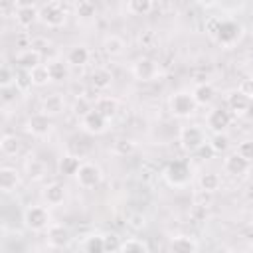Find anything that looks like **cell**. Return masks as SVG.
<instances>
[{
    "mask_svg": "<svg viewBox=\"0 0 253 253\" xmlns=\"http://www.w3.org/2000/svg\"><path fill=\"white\" fill-rule=\"evenodd\" d=\"M107 123H109V119H105V117H103L101 113H97L95 109L89 111V113L81 119V126H83V130L89 132V134H101V132H105V130H107Z\"/></svg>",
    "mask_w": 253,
    "mask_h": 253,
    "instance_id": "cell-11",
    "label": "cell"
},
{
    "mask_svg": "<svg viewBox=\"0 0 253 253\" xmlns=\"http://www.w3.org/2000/svg\"><path fill=\"white\" fill-rule=\"evenodd\" d=\"M26 168H28V176H30L32 180H40V178L43 176V172H45L43 162H40V160H36V158H30V160L26 162Z\"/></svg>",
    "mask_w": 253,
    "mask_h": 253,
    "instance_id": "cell-37",
    "label": "cell"
},
{
    "mask_svg": "<svg viewBox=\"0 0 253 253\" xmlns=\"http://www.w3.org/2000/svg\"><path fill=\"white\" fill-rule=\"evenodd\" d=\"M20 146H22V142L16 134H4L0 138V150L6 156H16L20 152Z\"/></svg>",
    "mask_w": 253,
    "mask_h": 253,
    "instance_id": "cell-29",
    "label": "cell"
},
{
    "mask_svg": "<svg viewBox=\"0 0 253 253\" xmlns=\"http://www.w3.org/2000/svg\"><path fill=\"white\" fill-rule=\"evenodd\" d=\"M132 75L138 81H154L160 77V65L152 57H140L132 63Z\"/></svg>",
    "mask_w": 253,
    "mask_h": 253,
    "instance_id": "cell-6",
    "label": "cell"
},
{
    "mask_svg": "<svg viewBox=\"0 0 253 253\" xmlns=\"http://www.w3.org/2000/svg\"><path fill=\"white\" fill-rule=\"evenodd\" d=\"M93 109H95L97 113H101L105 119H113V117L117 115V111H119V101H117L115 97L105 95V97H99V99L95 101Z\"/></svg>",
    "mask_w": 253,
    "mask_h": 253,
    "instance_id": "cell-20",
    "label": "cell"
},
{
    "mask_svg": "<svg viewBox=\"0 0 253 253\" xmlns=\"http://www.w3.org/2000/svg\"><path fill=\"white\" fill-rule=\"evenodd\" d=\"M180 142L186 150L198 152L208 142V138L200 125H188V126H182V130H180Z\"/></svg>",
    "mask_w": 253,
    "mask_h": 253,
    "instance_id": "cell-5",
    "label": "cell"
},
{
    "mask_svg": "<svg viewBox=\"0 0 253 253\" xmlns=\"http://www.w3.org/2000/svg\"><path fill=\"white\" fill-rule=\"evenodd\" d=\"M18 184H20V174H18V170L12 168V166H2V168H0V190L8 194V192L16 190Z\"/></svg>",
    "mask_w": 253,
    "mask_h": 253,
    "instance_id": "cell-17",
    "label": "cell"
},
{
    "mask_svg": "<svg viewBox=\"0 0 253 253\" xmlns=\"http://www.w3.org/2000/svg\"><path fill=\"white\" fill-rule=\"evenodd\" d=\"M251 170H253V164H251Z\"/></svg>",
    "mask_w": 253,
    "mask_h": 253,
    "instance_id": "cell-54",
    "label": "cell"
},
{
    "mask_svg": "<svg viewBox=\"0 0 253 253\" xmlns=\"http://www.w3.org/2000/svg\"><path fill=\"white\" fill-rule=\"evenodd\" d=\"M229 123H231V115L225 109H213L208 115V128H211L213 134L215 132H223L229 126Z\"/></svg>",
    "mask_w": 253,
    "mask_h": 253,
    "instance_id": "cell-14",
    "label": "cell"
},
{
    "mask_svg": "<svg viewBox=\"0 0 253 253\" xmlns=\"http://www.w3.org/2000/svg\"><path fill=\"white\" fill-rule=\"evenodd\" d=\"M243 36V26L237 22V20H231V18H221L219 20V26L213 34V42H217L221 47H233Z\"/></svg>",
    "mask_w": 253,
    "mask_h": 253,
    "instance_id": "cell-1",
    "label": "cell"
},
{
    "mask_svg": "<svg viewBox=\"0 0 253 253\" xmlns=\"http://www.w3.org/2000/svg\"><path fill=\"white\" fill-rule=\"evenodd\" d=\"M134 148H136V144L130 138H119L113 142V154H117V156H128L134 152Z\"/></svg>",
    "mask_w": 253,
    "mask_h": 253,
    "instance_id": "cell-35",
    "label": "cell"
},
{
    "mask_svg": "<svg viewBox=\"0 0 253 253\" xmlns=\"http://www.w3.org/2000/svg\"><path fill=\"white\" fill-rule=\"evenodd\" d=\"M73 10H75L77 20H81V22H89V20H93V18L97 16V8H95V4L89 2V0L75 2V4H73Z\"/></svg>",
    "mask_w": 253,
    "mask_h": 253,
    "instance_id": "cell-26",
    "label": "cell"
},
{
    "mask_svg": "<svg viewBox=\"0 0 253 253\" xmlns=\"http://www.w3.org/2000/svg\"><path fill=\"white\" fill-rule=\"evenodd\" d=\"M14 18H16V24L20 28H30L36 20H40V8L36 4H30V2H22V4H16L14 8Z\"/></svg>",
    "mask_w": 253,
    "mask_h": 253,
    "instance_id": "cell-9",
    "label": "cell"
},
{
    "mask_svg": "<svg viewBox=\"0 0 253 253\" xmlns=\"http://www.w3.org/2000/svg\"><path fill=\"white\" fill-rule=\"evenodd\" d=\"M198 154H200V156H202V158L206 160V158H210V156H211V154H215V152L211 150V146H210V142H206V144H204V146H202V148L198 150Z\"/></svg>",
    "mask_w": 253,
    "mask_h": 253,
    "instance_id": "cell-50",
    "label": "cell"
},
{
    "mask_svg": "<svg viewBox=\"0 0 253 253\" xmlns=\"http://www.w3.org/2000/svg\"><path fill=\"white\" fill-rule=\"evenodd\" d=\"M249 103H251V99L245 97L239 89L233 91V93H229V97H227V107H229V111L235 113V115H245L247 109H249Z\"/></svg>",
    "mask_w": 253,
    "mask_h": 253,
    "instance_id": "cell-21",
    "label": "cell"
},
{
    "mask_svg": "<svg viewBox=\"0 0 253 253\" xmlns=\"http://www.w3.org/2000/svg\"><path fill=\"white\" fill-rule=\"evenodd\" d=\"M14 81H16V73H12V69L8 65H2V69H0V85L2 87H10V85H14Z\"/></svg>",
    "mask_w": 253,
    "mask_h": 253,
    "instance_id": "cell-41",
    "label": "cell"
},
{
    "mask_svg": "<svg viewBox=\"0 0 253 253\" xmlns=\"http://www.w3.org/2000/svg\"><path fill=\"white\" fill-rule=\"evenodd\" d=\"M45 65H47V71H49L51 81H65V79L69 77V63H67V61L49 59Z\"/></svg>",
    "mask_w": 253,
    "mask_h": 253,
    "instance_id": "cell-24",
    "label": "cell"
},
{
    "mask_svg": "<svg viewBox=\"0 0 253 253\" xmlns=\"http://www.w3.org/2000/svg\"><path fill=\"white\" fill-rule=\"evenodd\" d=\"M219 186H221V178L215 172H206L200 176V190L213 194L215 190H219Z\"/></svg>",
    "mask_w": 253,
    "mask_h": 253,
    "instance_id": "cell-31",
    "label": "cell"
},
{
    "mask_svg": "<svg viewBox=\"0 0 253 253\" xmlns=\"http://www.w3.org/2000/svg\"><path fill=\"white\" fill-rule=\"evenodd\" d=\"M89 111H93V105H91L85 97H77V99H75V103H73V113H75L77 117H81V119H83Z\"/></svg>",
    "mask_w": 253,
    "mask_h": 253,
    "instance_id": "cell-40",
    "label": "cell"
},
{
    "mask_svg": "<svg viewBox=\"0 0 253 253\" xmlns=\"http://www.w3.org/2000/svg\"><path fill=\"white\" fill-rule=\"evenodd\" d=\"M30 77H32V83H34L36 87H43V85H47V83L51 81L45 63H42V65H38L36 69H32V71H30Z\"/></svg>",
    "mask_w": 253,
    "mask_h": 253,
    "instance_id": "cell-33",
    "label": "cell"
},
{
    "mask_svg": "<svg viewBox=\"0 0 253 253\" xmlns=\"http://www.w3.org/2000/svg\"><path fill=\"white\" fill-rule=\"evenodd\" d=\"M67 20V8L63 2H45L40 6V22L47 28H61Z\"/></svg>",
    "mask_w": 253,
    "mask_h": 253,
    "instance_id": "cell-2",
    "label": "cell"
},
{
    "mask_svg": "<svg viewBox=\"0 0 253 253\" xmlns=\"http://www.w3.org/2000/svg\"><path fill=\"white\" fill-rule=\"evenodd\" d=\"M208 142H210V146H211V150H213L215 154H221V152H225V150L229 148V138H227V134H223V132H215Z\"/></svg>",
    "mask_w": 253,
    "mask_h": 253,
    "instance_id": "cell-36",
    "label": "cell"
},
{
    "mask_svg": "<svg viewBox=\"0 0 253 253\" xmlns=\"http://www.w3.org/2000/svg\"><path fill=\"white\" fill-rule=\"evenodd\" d=\"M75 178H77V184H79L81 188L91 190V188H97V186L101 184L103 172H101V168H99L97 164H93V162H83Z\"/></svg>",
    "mask_w": 253,
    "mask_h": 253,
    "instance_id": "cell-7",
    "label": "cell"
},
{
    "mask_svg": "<svg viewBox=\"0 0 253 253\" xmlns=\"http://www.w3.org/2000/svg\"><path fill=\"white\" fill-rule=\"evenodd\" d=\"M125 47H126L125 40H123L121 36H117V34H109V36L103 40V49H105V53H109V55H121V53L125 51Z\"/></svg>",
    "mask_w": 253,
    "mask_h": 253,
    "instance_id": "cell-25",
    "label": "cell"
},
{
    "mask_svg": "<svg viewBox=\"0 0 253 253\" xmlns=\"http://www.w3.org/2000/svg\"><path fill=\"white\" fill-rule=\"evenodd\" d=\"M249 67H251V71H253V59H251V63H249Z\"/></svg>",
    "mask_w": 253,
    "mask_h": 253,
    "instance_id": "cell-53",
    "label": "cell"
},
{
    "mask_svg": "<svg viewBox=\"0 0 253 253\" xmlns=\"http://www.w3.org/2000/svg\"><path fill=\"white\" fill-rule=\"evenodd\" d=\"M223 170H225L227 174H231V176H243L245 172L251 170V164H249L247 160H243L237 152H233V154H229V156L223 160Z\"/></svg>",
    "mask_w": 253,
    "mask_h": 253,
    "instance_id": "cell-15",
    "label": "cell"
},
{
    "mask_svg": "<svg viewBox=\"0 0 253 253\" xmlns=\"http://www.w3.org/2000/svg\"><path fill=\"white\" fill-rule=\"evenodd\" d=\"M111 83H113V73L107 67H97L91 73V85L95 89H107Z\"/></svg>",
    "mask_w": 253,
    "mask_h": 253,
    "instance_id": "cell-27",
    "label": "cell"
},
{
    "mask_svg": "<svg viewBox=\"0 0 253 253\" xmlns=\"http://www.w3.org/2000/svg\"><path fill=\"white\" fill-rule=\"evenodd\" d=\"M12 91H16V85H10V87H2V103H10V101H14V99H16L14 95H10Z\"/></svg>",
    "mask_w": 253,
    "mask_h": 253,
    "instance_id": "cell-48",
    "label": "cell"
},
{
    "mask_svg": "<svg viewBox=\"0 0 253 253\" xmlns=\"http://www.w3.org/2000/svg\"><path fill=\"white\" fill-rule=\"evenodd\" d=\"M24 223L32 231H43L51 225V215L45 206H30L24 211Z\"/></svg>",
    "mask_w": 253,
    "mask_h": 253,
    "instance_id": "cell-4",
    "label": "cell"
},
{
    "mask_svg": "<svg viewBox=\"0 0 253 253\" xmlns=\"http://www.w3.org/2000/svg\"><path fill=\"white\" fill-rule=\"evenodd\" d=\"M105 237V251L107 253H113V251H119L121 249V239L115 235V233H107V235H103Z\"/></svg>",
    "mask_w": 253,
    "mask_h": 253,
    "instance_id": "cell-42",
    "label": "cell"
},
{
    "mask_svg": "<svg viewBox=\"0 0 253 253\" xmlns=\"http://www.w3.org/2000/svg\"><path fill=\"white\" fill-rule=\"evenodd\" d=\"M16 65H18L20 69H24V71H32V69H36L38 65H42V53L34 51L32 47L22 49V51L16 55Z\"/></svg>",
    "mask_w": 253,
    "mask_h": 253,
    "instance_id": "cell-16",
    "label": "cell"
},
{
    "mask_svg": "<svg viewBox=\"0 0 253 253\" xmlns=\"http://www.w3.org/2000/svg\"><path fill=\"white\" fill-rule=\"evenodd\" d=\"M219 20H221V18H208V20H206V32H208L210 38H213L215 30H217V26H219Z\"/></svg>",
    "mask_w": 253,
    "mask_h": 253,
    "instance_id": "cell-47",
    "label": "cell"
},
{
    "mask_svg": "<svg viewBox=\"0 0 253 253\" xmlns=\"http://www.w3.org/2000/svg\"><path fill=\"white\" fill-rule=\"evenodd\" d=\"M26 130H28L32 136H38V138L49 134V130H51V117H47V115H43V113L32 115V117L28 119V123H26Z\"/></svg>",
    "mask_w": 253,
    "mask_h": 253,
    "instance_id": "cell-10",
    "label": "cell"
},
{
    "mask_svg": "<svg viewBox=\"0 0 253 253\" xmlns=\"http://www.w3.org/2000/svg\"><path fill=\"white\" fill-rule=\"evenodd\" d=\"M239 91H241L245 97L253 99V75H251V77L241 79V83H239Z\"/></svg>",
    "mask_w": 253,
    "mask_h": 253,
    "instance_id": "cell-45",
    "label": "cell"
},
{
    "mask_svg": "<svg viewBox=\"0 0 253 253\" xmlns=\"http://www.w3.org/2000/svg\"><path fill=\"white\" fill-rule=\"evenodd\" d=\"M65 111V99L61 93H51L47 97H43L42 101V113L47 117H57Z\"/></svg>",
    "mask_w": 253,
    "mask_h": 253,
    "instance_id": "cell-13",
    "label": "cell"
},
{
    "mask_svg": "<svg viewBox=\"0 0 253 253\" xmlns=\"http://www.w3.org/2000/svg\"><path fill=\"white\" fill-rule=\"evenodd\" d=\"M198 243L190 235H176L170 241V251L172 253H196Z\"/></svg>",
    "mask_w": 253,
    "mask_h": 253,
    "instance_id": "cell-23",
    "label": "cell"
},
{
    "mask_svg": "<svg viewBox=\"0 0 253 253\" xmlns=\"http://www.w3.org/2000/svg\"><path fill=\"white\" fill-rule=\"evenodd\" d=\"M130 225L132 227H144V215H140V213H134V215H130Z\"/></svg>",
    "mask_w": 253,
    "mask_h": 253,
    "instance_id": "cell-49",
    "label": "cell"
},
{
    "mask_svg": "<svg viewBox=\"0 0 253 253\" xmlns=\"http://www.w3.org/2000/svg\"><path fill=\"white\" fill-rule=\"evenodd\" d=\"M138 40H140V45H142V47H152V45H154V43L158 42V38H156V34H154V32H150V30H146V32H142Z\"/></svg>",
    "mask_w": 253,
    "mask_h": 253,
    "instance_id": "cell-43",
    "label": "cell"
},
{
    "mask_svg": "<svg viewBox=\"0 0 253 253\" xmlns=\"http://www.w3.org/2000/svg\"><path fill=\"white\" fill-rule=\"evenodd\" d=\"M47 45H49V42H47L45 38H32V40H30V47H32L34 51H38V53H43Z\"/></svg>",
    "mask_w": 253,
    "mask_h": 253,
    "instance_id": "cell-46",
    "label": "cell"
},
{
    "mask_svg": "<svg viewBox=\"0 0 253 253\" xmlns=\"http://www.w3.org/2000/svg\"><path fill=\"white\" fill-rule=\"evenodd\" d=\"M89 59H91V51L85 45H73L67 51V57H65V61L73 67H83V65L89 63Z\"/></svg>",
    "mask_w": 253,
    "mask_h": 253,
    "instance_id": "cell-18",
    "label": "cell"
},
{
    "mask_svg": "<svg viewBox=\"0 0 253 253\" xmlns=\"http://www.w3.org/2000/svg\"><path fill=\"white\" fill-rule=\"evenodd\" d=\"M154 8V2L150 0H130L126 2V10L132 14V16H146L150 14Z\"/></svg>",
    "mask_w": 253,
    "mask_h": 253,
    "instance_id": "cell-32",
    "label": "cell"
},
{
    "mask_svg": "<svg viewBox=\"0 0 253 253\" xmlns=\"http://www.w3.org/2000/svg\"><path fill=\"white\" fill-rule=\"evenodd\" d=\"M16 73V81H14V85H16V89L18 91H28L34 83H32V77H30V71H24V69H20V71H14Z\"/></svg>",
    "mask_w": 253,
    "mask_h": 253,
    "instance_id": "cell-38",
    "label": "cell"
},
{
    "mask_svg": "<svg viewBox=\"0 0 253 253\" xmlns=\"http://www.w3.org/2000/svg\"><path fill=\"white\" fill-rule=\"evenodd\" d=\"M43 200H45L47 206H59V204H63V200H65V188H63V184L53 182V184L45 186Z\"/></svg>",
    "mask_w": 253,
    "mask_h": 253,
    "instance_id": "cell-22",
    "label": "cell"
},
{
    "mask_svg": "<svg viewBox=\"0 0 253 253\" xmlns=\"http://www.w3.org/2000/svg\"><path fill=\"white\" fill-rule=\"evenodd\" d=\"M119 253H148V245L138 237H128L121 243Z\"/></svg>",
    "mask_w": 253,
    "mask_h": 253,
    "instance_id": "cell-30",
    "label": "cell"
},
{
    "mask_svg": "<svg viewBox=\"0 0 253 253\" xmlns=\"http://www.w3.org/2000/svg\"><path fill=\"white\" fill-rule=\"evenodd\" d=\"M211 253H233V251H231L229 247H215Z\"/></svg>",
    "mask_w": 253,
    "mask_h": 253,
    "instance_id": "cell-51",
    "label": "cell"
},
{
    "mask_svg": "<svg viewBox=\"0 0 253 253\" xmlns=\"http://www.w3.org/2000/svg\"><path fill=\"white\" fill-rule=\"evenodd\" d=\"M243 160H247L249 164H253V140H243L237 144V150H235Z\"/></svg>",
    "mask_w": 253,
    "mask_h": 253,
    "instance_id": "cell-39",
    "label": "cell"
},
{
    "mask_svg": "<svg viewBox=\"0 0 253 253\" xmlns=\"http://www.w3.org/2000/svg\"><path fill=\"white\" fill-rule=\"evenodd\" d=\"M190 166L184 160H174L166 166L164 170V178L168 180L170 186H186L190 182Z\"/></svg>",
    "mask_w": 253,
    "mask_h": 253,
    "instance_id": "cell-8",
    "label": "cell"
},
{
    "mask_svg": "<svg viewBox=\"0 0 253 253\" xmlns=\"http://www.w3.org/2000/svg\"><path fill=\"white\" fill-rule=\"evenodd\" d=\"M168 107H170V113L178 119H188L190 115H194L196 111V101L192 97V93L188 91H176L172 93L170 101H168Z\"/></svg>",
    "mask_w": 253,
    "mask_h": 253,
    "instance_id": "cell-3",
    "label": "cell"
},
{
    "mask_svg": "<svg viewBox=\"0 0 253 253\" xmlns=\"http://www.w3.org/2000/svg\"><path fill=\"white\" fill-rule=\"evenodd\" d=\"M245 115H247V117L253 121V99H251V103H249V109H247V113H245Z\"/></svg>",
    "mask_w": 253,
    "mask_h": 253,
    "instance_id": "cell-52",
    "label": "cell"
},
{
    "mask_svg": "<svg viewBox=\"0 0 253 253\" xmlns=\"http://www.w3.org/2000/svg\"><path fill=\"white\" fill-rule=\"evenodd\" d=\"M85 253H107L105 251V237L103 235H89L83 243Z\"/></svg>",
    "mask_w": 253,
    "mask_h": 253,
    "instance_id": "cell-34",
    "label": "cell"
},
{
    "mask_svg": "<svg viewBox=\"0 0 253 253\" xmlns=\"http://www.w3.org/2000/svg\"><path fill=\"white\" fill-rule=\"evenodd\" d=\"M47 241H49L51 247L61 249V247H65V245L71 241V233H69V229L63 227L61 223H51V225L47 227Z\"/></svg>",
    "mask_w": 253,
    "mask_h": 253,
    "instance_id": "cell-12",
    "label": "cell"
},
{
    "mask_svg": "<svg viewBox=\"0 0 253 253\" xmlns=\"http://www.w3.org/2000/svg\"><path fill=\"white\" fill-rule=\"evenodd\" d=\"M81 160L73 154H65L61 160H59V172L65 174V176H77L79 168H81Z\"/></svg>",
    "mask_w": 253,
    "mask_h": 253,
    "instance_id": "cell-28",
    "label": "cell"
},
{
    "mask_svg": "<svg viewBox=\"0 0 253 253\" xmlns=\"http://www.w3.org/2000/svg\"><path fill=\"white\" fill-rule=\"evenodd\" d=\"M192 97L196 101V105H208L213 101L215 97V87L210 83V81H204V83H198L192 91Z\"/></svg>",
    "mask_w": 253,
    "mask_h": 253,
    "instance_id": "cell-19",
    "label": "cell"
},
{
    "mask_svg": "<svg viewBox=\"0 0 253 253\" xmlns=\"http://www.w3.org/2000/svg\"><path fill=\"white\" fill-rule=\"evenodd\" d=\"M210 200H211V194H210V192L198 190V192L194 194V206H202V208H208Z\"/></svg>",
    "mask_w": 253,
    "mask_h": 253,
    "instance_id": "cell-44",
    "label": "cell"
}]
</instances>
